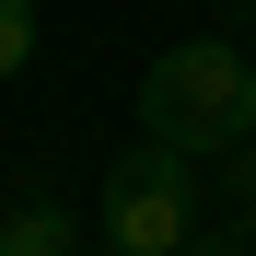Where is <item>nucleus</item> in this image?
Masks as SVG:
<instances>
[{
	"label": "nucleus",
	"mask_w": 256,
	"mask_h": 256,
	"mask_svg": "<svg viewBox=\"0 0 256 256\" xmlns=\"http://www.w3.org/2000/svg\"><path fill=\"white\" fill-rule=\"evenodd\" d=\"M222 175H233V210H244V222H256V140H244V152L222 163Z\"/></svg>",
	"instance_id": "5"
},
{
	"label": "nucleus",
	"mask_w": 256,
	"mask_h": 256,
	"mask_svg": "<svg viewBox=\"0 0 256 256\" xmlns=\"http://www.w3.org/2000/svg\"><path fill=\"white\" fill-rule=\"evenodd\" d=\"M105 256H116V244H105Z\"/></svg>",
	"instance_id": "7"
},
{
	"label": "nucleus",
	"mask_w": 256,
	"mask_h": 256,
	"mask_svg": "<svg viewBox=\"0 0 256 256\" xmlns=\"http://www.w3.org/2000/svg\"><path fill=\"white\" fill-rule=\"evenodd\" d=\"M175 256H233V244H210V233H198V244H175Z\"/></svg>",
	"instance_id": "6"
},
{
	"label": "nucleus",
	"mask_w": 256,
	"mask_h": 256,
	"mask_svg": "<svg viewBox=\"0 0 256 256\" xmlns=\"http://www.w3.org/2000/svg\"><path fill=\"white\" fill-rule=\"evenodd\" d=\"M105 244H116V256H175V244H198V186H186V152L140 140V152L105 175Z\"/></svg>",
	"instance_id": "2"
},
{
	"label": "nucleus",
	"mask_w": 256,
	"mask_h": 256,
	"mask_svg": "<svg viewBox=\"0 0 256 256\" xmlns=\"http://www.w3.org/2000/svg\"><path fill=\"white\" fill-rule=\"evenodd\" d=\"M35 58V0H0V82Z\"/></svg>",
	"instance_id": "4"
},
{
	"label": "nucleus",
	"mask_w": 256,
	"mask_h": 256,
	"mask_svg": "<svg viewBox=\"0 0 256 256\" xmlns=\"http://www.w3.org/2000/svg\"><path fill=\"white\" fill-rule=\"evenodd\" d=\"M140 128L186 163H233L256 140V58L222 47V35H186L140 70Z\"/></svg>",
	"instance_id": "1"
},
{
	"label": "nucleus",
	"mask_w": 256,
	"mask_h": 256,
	"mask_svg": "<svg viewBox=\"0 0 256 256\" xmlns=\"http://www.w3.org/2000/svg\"><path fill=\"white\" fill-rule=\"evenodd\" d=\"M0 256H82V222L58 198H24V210H0Z\"/></svg>",
	"instance_id": "3"
}]
</instances>
